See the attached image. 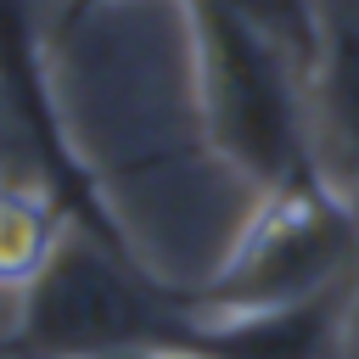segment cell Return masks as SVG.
<instances>
[{
  "label": "cell",
  "mask_w": 359,
  "mask_h": 359,
  "mask_svg": "<svg viewBox=\"0 0 359 359\" xmlns=\"http://www.w3.org/2000/svg\"><path fill=\"white\" fill-rule=\"evenodd\" d=\"M67 11H95V6H112V0H62Z\"/></svg>",
  "instance_id": "9"
},
{
  "label": "cell",
  "mask_w": 359,
  "mask_h": 359,
  "mask_svg": "<svg viewBox=\"0 0 359 359\" xmlns=\"http://www.w3.org/2000/svg\"><path fill=\"white\" fill-rule=\"evenodd\" d=\"M185 17L196 45L202 112L219 151L247 168L264 191L320 174L309 50L236 0H185Z\"/></svg>",
  "instance_id": "1"
},
{
  "label": "cell",
  "mask_w": 359,
  "mask_h": 359,
  "mask_svg": "<svg viewBox=\"0 0 359 359\" xmlns=\"http://www.w3.org/2000/svg\"><path fill=\"white\" fill-rule=\"evenodd\" d=\"M45 0H0V90L22 123V135L39 146V157L50 163V191L73 208H90V224L101 241L118 247L112 224L95 213V202L84 196V180L62 146V129H56V112H50V84H45Z\"/></svg>",
  "instance_id": "4"
},
{
  "label": "cell",
  "mask_w": 359,
  "mask_h": 359,
  "mask_svg": "<svg viewBox=\"0 0 359 359\" xmlns=\"http://www.w3.org/2000/svg\"><path fill=\"white\" fill-rule=\"evenodd\" d=\"M17 135H22V123H17V112H11V101H6V90H0V174H6V151H11Z\"/></svg>",
  "instance_id": "8"
},
{
  "label": "cell",
  "mask_w": 359,
  "mask_h": 359,
  "mask_svg": "<svg viewBox=\"0 0 359 359\" xmlns=\"http://www.w3.org/2000/svg\"><path fill=\"white\" fill-rule=\"evenodd\" d=\"M101 359H219L196 342H140V348H118V353H101Z\"/></svg>",
  "instance_id": "7"
},
{
  "label": "cell",
  "mask_w": 359,
  "mask_h": 359,
  "mask_svg": "<svg viewBox=\"0 0 359 359\" xmlns=\"http://www.w3.org/2000/svg\"><path fill=\"white\" fill-rule=\"evenodd\" d=\"M22 297V331L50 359H101L140 342H196V314L157 303L151 286L123 269L118 247L90 236H62Z\"/></svg>",
  "instance_id": "3"
},
{
  "label": "cell",
  "mask_w": 359,
  "mask_h": 359,
  "mask_svg": "<svg viewBox=\"0 0 359 359\" xmlns=\"http://www.w3.org/2000/svg\"><path fill=\"white\" fill-rule=\"evenodd\" d=\"M56 202V191L0 174V286H28L56 252V241L67 236Z\"/></svg>",
  "instance_id": "6"
},
{
  "label": "cell",
  "mask_w": 359,
  "mask_h": 359,
  "mask_svg": "<svg viewBox=\"0 0 359 359\" xmlns=\"http://www.w3.org/2000/svg\"><path fill=\"white\" fill-rule=\"evenodd\" d=\"M309 107L314 135H325V146L342 163L331 185L359 208V0H325L314 11Z\"/></svg>",
  "instance_id": "5"
},
{
  "label": "cell",
  "mask_w": 359,
  "mask_h": 359,
  "mask_svg": "<svg viewBox=\"0 0 359 359\" xmlns=\"http://www.w3.org/2000/svg\"><path fill=\"white\" fill-rule=\"evenodd\" d=\"M353 247H359V208L325 174H303L264 191L252 224L241 230L208 292L191 303L196 337L208 325H236L320 303V292L342 275Z\"/></svg>",
  "instance_id": "2"
}]
</instances>
